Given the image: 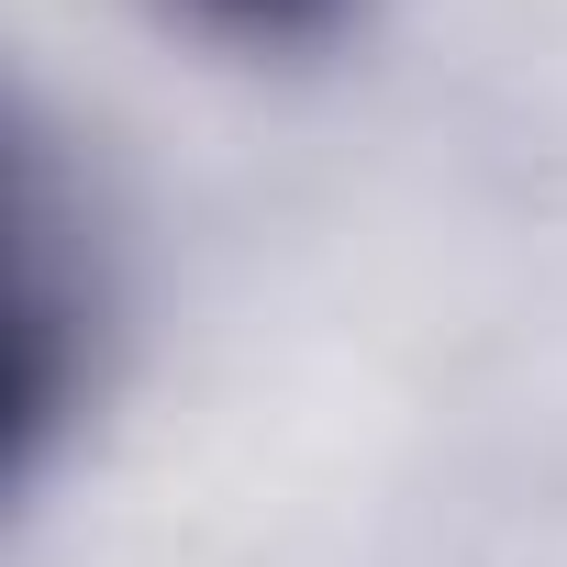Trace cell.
Masks as SVG:
<instances>
[{"label": "cell", "instance_id": "obj_1", "mask_svg": "<svg viewBox=\"0 0 567 567\" xmlns=\"http://www.w3.org/2000/svg\"><path fill=\"white\" fill-rule=\"evenodd\" d=\"M167 12L212 45H245V56H290V45H323L357 0H167Z\"/></svg>", "mask_w": 567, "mask_h": 567}]
</instances>
